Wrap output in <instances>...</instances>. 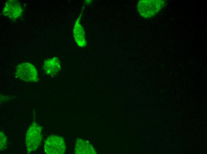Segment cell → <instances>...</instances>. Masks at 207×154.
I'll return each mask as SVG.
<instances>
[{"mask_svg": "<svg viewBox=\"0 0 207 154\" xmlns=\"http://www.w3.org/2000/svg\"><path fill=\"white\" fill-rule=\"evenodd\" d=\"M74 153L76 154H94L97 152L90 142L81 138L76 140L74 147Z\"/></svg>", "mask_w": 207, "mask_h": 154, "instance_id": "ba28073f", "label": "cell"}, {"mask_svg": "<svg viewBox=\"0 0 207 154\" xmlns=\"http://www.w3.org/2000/svg\"><path fill=\"white\" fill-rule=\"evenodd\" d=\"M82 11L76 20L73 30V36L77 45L80 47H85L87 44L84 30L80 23Z\"/></svg>", "mask_w": 207, "mask_h": 154, "instance_id": "52a82bcc", "label": "cell"}, {"mask_svg": "<svg viewBox=\"0 0 207 154\" xmlns=\"http://www.w3.org/2000/svg\"><path fill=\"white\" fill-rule=\"evenodd\" d=\"M66 147L63 138L57 135H51L45 142L44 150L47 154H62Z\"/></svg>", "mask_w": 207, "mask_h": 154, "instance_id": "277c9868", "label": "cell"}, {"mask_svg": "<svg viewBox=\"0 0 207 154\" xmlns=\"http://www.w3.org/2000/svg\"><path fill=\"white\" fill-rule=\"evenodd\" d=\"M166 1L163 0H141L137 4V9L140 15L146 19L156 15L164 7Z\"/></svg>", "mask_w": 207, "mask_h": 154, "instance_id": "6da1fadb", "label": "cell"}, {"mask_svg": "<svg viewBox=\"0 0 207 154\" xmlns=\"http://www.w3.org/2000/svg\"><path fill=\"white\" fill-rule=\"evenodd\" d=\"M23 11L22 7L19 1L8 0L5 3L2 12L4 16L14 20L21 16Z\"/></svg>", "mask_w": 207, "mask_h": 154, "instance_id": "5b68a950", "label": "cell"}, {"mask_svg": "<svg viewBox=\"0 0 207 154\" xmlns=\"http://www.w3.org/2000/svg\"><path fill=\"white\" fill-rule=\"evenodd\" d=\"M42 128L35 122L31 124L27 131L25 144L27 153L35 151L41 144L42 140Z\"/></svg>", "mask_w": 207, "mask_h": 154, "instance_id": "7a4b0ae2", "label": "cell"}, {"mask_svg": "<svg viewBox=\"0 0 207 154\" xmlns=\"http://www.w3.org/2000/svg\"><path fill=\"white\" fill-rule=\"evenodd\" d=\"M16 76L26 82H36L38 80L37 71L32 64L24 62L18 65L16 69Z\"/></svg>", "mask_w": 207, "mask_h": 154, "instance_id": "3957f363", "label": "cell"}, {"mask_svg": "<svg viewBox=\"0 0 207 154\" xmlns=\"http://www.w3.org/2000/svg\"><path fill=\"white\" fill-rule=\"evenodd\" d=\"M0 151H3L6 149L7 145V139L6 135L2 131H0Z\"/></svg>", "mask_w": 207, "mask_h": 154, "instance_id": "9c48e42d", "label": "cell"}, {"mask_svg": "<svg viewBox=\"0 0 207 154\" xmlns=\"http://www.w3.org/2000/svg\"><path fill=\"white\" fill-rule=\"evenodd\" d=\"M43 68L47 75L52 78L55 77L59 74L61 70L60 61L57 57L48 59L44 61Z\"/></svg>", "mask_w": 207, "mask_h": 154, "instance_id": "8992f818", "label": "cell"}]
</instances>
